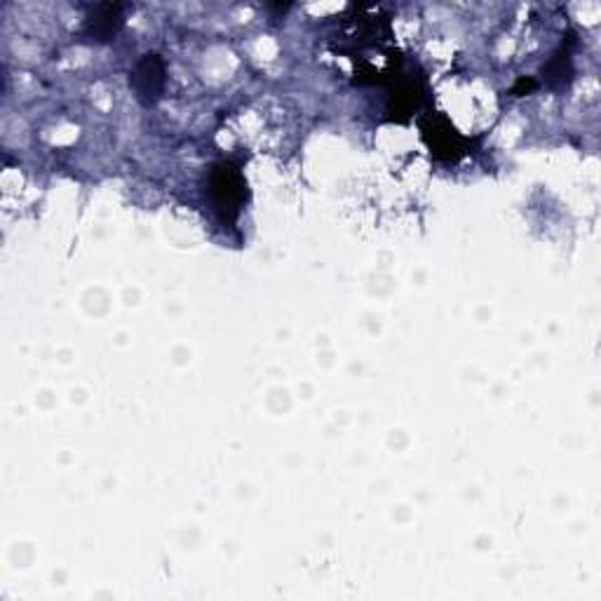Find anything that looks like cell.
Returning <instances> with one entry per match:
<instances>
[{
	"instance_id": "cell-1",
	"label": "cell",
	"mask_w": 601,
	"mask_h": 601,
	"mask_svg": "<svg viewBox=\"0 0 601 601\" xmlns=\"http://www.w3.org/2000/svg\"><path fill=\"white\" fill-rule=\"evenodd\" d=\"M209 198L224 219H235L247 198V181L233 162H219L209 174Z\"/></svg>"
},
{
	"instance_id": "cell-2",
	"label": "cell",
	"mask_w": 601,
	"mask_h": 601,
	"mask_svg": "<svg viewBox=\"0 0 601 601\" xmlns=\"http://www.w3.org/2000/svg\"><path fill=\"white\" fill-rule=\"evenodd\" d=\"M423 141L430 153L442 162H456L468 153V139L456 130L444 116H428L421 123Z\"/></svg>"
},
{
	"instance_id": "cell-3",
	"label": "cell",
	"mask_w": 601,
	"mask_h": 601,
	"mask_svg": "<svg viewBox=\"0 0 601 601\" xmlns=\"http://www.w3.org/2000/svg\"><path fill=\"white\" fill-rule=\"evenodd\" d=\"M165 80V62H162L160 54L155 52L141 54L139 62L134 64V69L130 71V85L144 106L158 104L162 92H165Z\"/></svg>"
},
{
	"instance_id": "cell-4",
	"label": "cell",
	"mask_w": 601,
	"mask_h": 601,
	"mask_svg": "<svg viewBox=\"0 0 601 601\" xmlns=\"http://www.w3.org/2000/svg\"><path fill=\"white\" fill-rule=\"evenodd\" d=\"M123 29V5L120 3H99L87 12L85 36L97 43H108Z\"/></svg>"
},
{
	"instance_id": "cell-5",
	"label": "cell",
	"mask_w": 601,
	"mask_h": 601,
	"mask_svg": "<svg viewBox=\"0 0 601 601\" xmlns=\"http://www.w3.org/2000/svg\"><path fill=\"white\" fill-rule=\"evenodd\" d=\"M421 87L411 80H404V83L395 85V90L390 92V101H388V113H393L395 120H404L409 118L411 113L421 106Z\"/></svg>"
},
{
	"instance_id": "cell-6",
	"label": "cell",
	"mask_w": 601,
	"mask_h": 601,
	"mask_svg": "<svg viewBox=\"0 0 601 601\" xmlns=\"http://www.w3.org/2000/svg\"><path fill=\"white\" fill-rule=\"evenodd\" d=\"M573 66H571V52L559 50L548 64L543 66V76L548 80L550 87H564L571 80Z\"/></svg>"
},
{
	"instance_id": "cell-7",
	"label": "cell",
	"mask_w": 601,
	"mask_h": 601,
	"mask_svg": "<svg viewBox=\"0 0 601 601\" xmlns=\"http://www.w3.org/2000/svg\"><path fill=\"white\" fill-rule=\"evenodd\" d=\"M533 87H536V80H531V78H522L519 80V83L512 87V94H522V92H531Z\"/></svg>"
}]
</instances>
